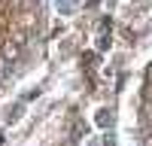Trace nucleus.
Here are the masks:
<instances>
[{
	"instance_id": "obj_1",
	"label": "nucleus",
	"mask_w": 152,
	"mask_h": 146,
	"mask_svg": "<svg viewBox=\"0 0 152 146\" xmlns=\"http://www.w3.org/2000/svg\"><path fill=\"white\" fill-rule=\"evenodd\" d=\"M46 43V0H0V88L24 73Z\"/></svg>"
}]
</instances>
